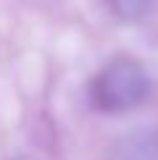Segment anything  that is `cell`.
Segmentation results:
<instances>
[{"label": "cell", "mask_w": 158, "mask_h": 160, "mask_svg": "<svg viewBox=\"0 0 158 160\" xmlns=\"http://www.w3.org/2000/svg\"><path fill=\"white\" fill-rule=\"evenodd\" d=\"M153 82L148 68L129 55H118L108 61L92 76L90 100L100 113H127L148 100Z\"/></svg>", "instance_id": "6da1fadb"}, {"label": "cell", "mask_w": 158, "mask_h": 160, "mask_svg": "<svg viewBox=\"0 0 158 160\" xmlns=\"http://www.w3.org/2000/svg\"><path fill=\"white\" fill-rule=\"evenodd\" d=\"M105 3H108V11L124 24L142 21L153 8V0H105Z\"/></svg>", "instance_id": "7a4b0ae2"}, {"label": "cell", "mask_w": 158, "mask_h": 160, "mask_svg": "<svg viewBox=\"0 0 158 160\" xmlns=\"http://www.w3.org/2000/svg\"><path fill=\"white\" fill-rule=\"evenodd\" d=\"M11 160H34V158H29V155H18V158H11Z\"/></svg>", "instance_id": "3957f363"}]
</instances>
